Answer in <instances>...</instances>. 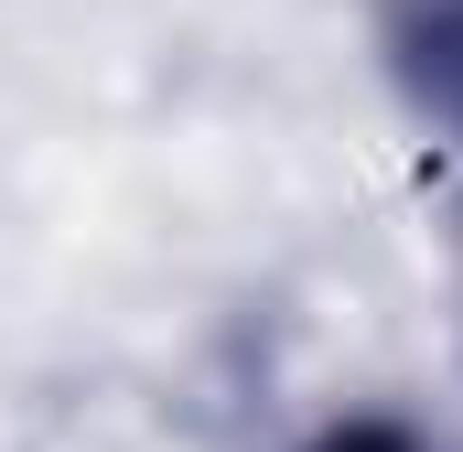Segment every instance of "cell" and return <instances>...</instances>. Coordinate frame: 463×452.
Masks as SVG:
<instances>
[{"label": "cell", "instance_id": "2", "mask_svg": "<svg viewBox=\"0 0 463 452\" xmlns=\"http://www.w3.org/2000/svg\"><path fill=\"white\" fill-rule=\"evenodd\" d=\"M302 452H420V431H399V420H335V431H313Z\"/></svg>", "mask_w": 463, "mask_h": 452}, {"label": "cell", "instance_id": "1", "mask_svg": "<svg viewBox=\"0 0 463 452\" xmlns=\"http://www.w3.org/2000/svg\"><path fill=\"white\" fill-rule=\"evenodd\" d=\"M377 54H388L399 98L431 118V129H453V140H463V0H388Z\"/></svg>", "mask_w": 463, "mask_h": 452}]
</instances>
